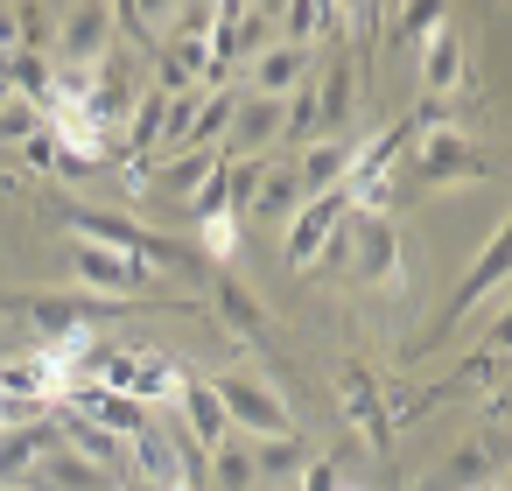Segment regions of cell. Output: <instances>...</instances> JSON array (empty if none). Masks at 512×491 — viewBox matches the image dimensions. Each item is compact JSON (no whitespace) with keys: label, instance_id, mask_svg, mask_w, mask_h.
<instances>
[{"label":"cell","instance_id":"obj_1","mask_svg":"<svg viewBox=\"0 0 512 491\" xmlns=\"http://www.w3.org/2000/svg\"><path fill=\"white\" fill-rule=\"evenodd\" d=\"M50 218H57L71 239H85V246H113V253L148 260L155 274H197V253H183L176 239H162V232H148V225H134V218H113V211H92V204H71V197H57Z\"/></svg>","mask_w":512,"mask_h":491},{"label":"cell","instance_id":"obj_2","mask_svg":"<svg viewBox=\"0 0 512 491\" xmlns=\"http://www.w3.org/2000/svg\"><path fill=\"white\" fill-rule=\"evenodd\" d=\"M211 393H218V407H225V421H232V435H253V442H274V435H295V414H288V400L260 379V372H218L211 379Z\"/></svg>","mask_w":512,"mask_h":491},{"label":"cell","instance_id":"obj_3","mask_svg":"<svg viewBox=\"0 0 512 491\" xmlns=\"http://www.w3.org/2000/svg\"><path fill=\"white\" fill-rule=\"evenodd\" d=\"M64 260H71L78 288H92V295L113 302V309H134V302H148V288H155V267L134 260V253H113V246H85V239H71Z\"/></svg>","mask_w":512,"mask_h":491},{"label":"cell","instance_id":"obj_4","mask_svg":"<svg viewBox=\"0 0 512 491\" xmlns=\"http://www.w3.org/2000/svg\"><path fill=\"white\" fill-rule=\"evenodd\" d=\"M330 393H337L344 428H358V442H365L372 456H393V421H386V386H379V372L358 365V358H337Z\"/></svg>","mask_w":512,"mask_h":491},{"label":"cell","instance_id":"obj_5","mask_svg":"<svg viewBox=\"0 0 512 491\" xmlns=\"http://www.w3.org/2000/svg\"><path fill=\"white\" fill-rule=\"evenodd\" d=\"M414 176L421 183H484L491 176V162H484V148L463 134V127H428L421 134V148H414Z\"/></svg>","mask_w":512,"mask_h":491},{"label":"cell","instance_id":"obj_6","mask_svg":"<svg viewBox=\"0 0 512 491\" xmlns=\"http://www.w3.org/2000/svg\"><path fill=\"white\" fill-rule=\"evenodd\" d=\"M113 57V8H57V71H99Z\"/></svg>","mask_w":512,"mask_h":491},{"label":"cell","instance_id":"obj_7","mask_svg":"<svg viewBox=\"0 0 512 491\" xmlns=\"http://www.w3.org/2000/svg\"><path fill=\"white\" fill-rule=\"evenodd\" d=\"M344 232H351V260L344 267H358V281H372V288H393L400 281V232H393V218L386 211H351Z\"/></svg>","mask_w":512,"mask_h":491},{"label":"cell","instance_id":"obj_8","mask_svg":"<svg viewBox=\"0 0 512 491\" xmlns=\"http://www.w3.org/2000/svg\"><path fill=\"white\" fill-rule=\"evenodd\" d=\"M344 211H351V197L344 190H323V197H302V211L288 218V239H281V253H288V267H316V253H323V239L344 225Z\"/></svg>","mask_w":512,"mask_h":491},{"label":"cell","instance_id":"obj_9","mask_svg":"<svg viewBox=\"0 0 512 491\" xmlns=\"http://www.w3.org/2000/svg\"><path fill=\"white\" fill-rule=\"evenodd\" d=\"M309 92H316V134L323 141H344V127H351V106H358V64L337 50L316 78H309Z\"/></svg>","mask_w":512,"mask_h":491},{"label":"cell","instance_id":"obj_10","mask_svg":"<svg viewBox=\"0 0 512 491\" xmlns=\"http://www.w3.org/2000/svg\"><path fill=\"white\" fill-rule=\"evenodd\" d=\"M57 414H78V421H92V428H106V435H120V442H127L134 428H148V407L127 400V393H106V386H64Z\"/></svg>","mask_w":512,"mask_h":491},{"label":"cell","instance_id":"obj_11","mask_svg":"<svg viewBox=\"0 0 512 491\" xmlns=\"http://www.w3.org/2000/svg\"><path fill=\"white\" fill-rule=\"evenodd\" d=\"M505 253H512V239H505V232H491V239L477 246L470 274L456 281V295H449V309H442V323H449V330H456L477 302H491V295H498V281H505Z\"/></svg>","mask_w":512,"mask_h":491},{"label":"cell","instance_id":"obj_12","mask_svg":"<svg viewBox=\"0 0 512 491\" xmlns=\"http://www.w3.org/2000/svg\"><path fill=\"white\" fill-rule=\"evenodd\" d=\"M302 211V176H295V155H267V169H260V183H253V204H246V218L253 225H288Z\"/></svg>","mask_w":512,"mask_h":491},{"label":"cell","instance_id":"obj_13","mask_svg":"<svg viewBox=\"0 0 512 491\" xmlns=\"http://www.w3.org/2000/svg\"><path fill=\"white\" fill-rule=\"evenodd\" d=\"M50 449H57V414H50V421H29V428H8V435H0V491H8V484H29Z\"/></svg>","mask_w":512,"mask_h":491},{"label":"cell","instance_id":"obj_14","mask_svg":"<svg viewBox=\"0 0 512 491\" xmlns=\"http://www.w3.org/2000/svg\"><path fill=\"white\" fill-rule=\"evenodd\" d=\"M309 78V50H288V43H267L253 64H246V99H288L295 85Z\"/></svg>","mask_w":512,"mask_h":491},{"label":"cell","instance_id":"obj_15","mask_svg":"<svg viewBox=\"0 0 512 491\" xmlns=\"http://www.w3.org/2000/svg\"><path fill=\"white\" fill-rule=\"evenodd\" d=\"M176 407H183V435L211 456L218 442H232V421H225V407H218V393H211V379H183V393H176Z\"/></svg>","mask_w":512,"mask_h":491},{"label":"cell","instance_id":"obj_16","mask_svg":"<svg viewBox=\"0 0 512 491\" xmlns=\"http://www.w3.org/2000/svg\"><path fill=\"white\" fill-rule=\"evenodd\" d=\"M463 85V36L449 29V22H435L428 36H421V92L428 99H449Z\"/></svg>","mask_w":512,"mask_h":491},{"label":"cell","instance_id":"obj_17","mask_svg":"<svg viewBox=\"0 0 512 491\" xmlns=\"http://www.w3.org/2000/svg\"><path fill=\"white\" fill-rule=\"evenodd\" d=\"M211 309H218V323H225L232 337H246V344L267 337V309H260V295H253L239 274H218V281H211Z\"/></svg>","mask_w":512,"mask_h":491},{"label":"cell","instance_id":"obj_18","mask_svg":"<svg viewBox=\"0 0 512 491\" xmlns=\"http://www.w3.org/2000/svg\"><path fill=\"white\" fill-rule=\"evenodd\" d=\"M274 141H281V99H239L225 155H267Z\"/></svg>","mask_w":512,"mask_h":491},{"label":"cell","instance_id":"obj_19","mask_svg":"<svg viewBox=\"0 0 512 491\" xmlns=\"http://www.w3.org/2000/svg\"><path fill=\"white\" fill-rule=\"evenodd\" d=\"M295 176H302V197H323V190H344L351 176V141H316L295 155Z\"/></svg>","mask_w":512,"mask_h":491},{"label":"cell","instance_id":"obj_20","mask_svg":"<svg viewBox=\"0 0 512 491\" xmlns=\"http://www.w3.org/2000/svg\"><path fill=\"white\" fill-rule=\"evenodd\" d=\"M183 379H190V365H176V358H162V351H134V400H141V407L176 400Z\"/></svg>","mask_w":512,"mask_h":491},{"label":"cell","instance_id":"obj_21","mask_svg":"<svg viewBox=\"0 0 512 491\" xmlns=\"http://www.w3.org/2000/svg\"><path fill=\"white\" fill-rule=\"evenodd\" d=\"M239 99H246V92H204V106H197V120H190V141H183V148H197V155H218V134H232V113H239Z\"/></svg>","mask_w":512,"mask_h":491},{"label":"cell","instance_id":"obj_22","mask_svg":"<svg viewBox=\"0 0 512 491\" xmlns=\"http://www.w3.org/2000/svg\"><path fill=\"white\" fill-rule=\"evenodd\" d=\"M498 470H491V442L477 435V442H463L442 470H435V484H449V491H477V484H491Z\"/></svg>","mask_w":512,"mask_h":491},{"label":"cell","instance_id":"obj_23","mask_svg":"<svg viewBox=\"0 0 512 491\" xmlns=\"http://www.w3.org/2000/svg\"><path fill=\"white\" fill-rule=\"evenodd\" d=\"M211 484H225V491H253L260 484V470H253V442H218L211 449Z\"/></svg>","mask_w":512,"mask_h":491},{"label":"cell","instance_id":"obj_24","mask_svg":"<svg viewBox=\"0 0 512 491\" xmlns=\"http://www.w3.org/2000/svg\"><path fill=\"white\" fill-rule=\"evenodd\" d=\"M302 463H309L302 435H274V442H253V470H260V477H288V470H302Z\"/></svg>","mask_w":512,"mask_h":491},{"label":"cell","instance_id":"obj_25","mask_svg":"<svg viewBox=\"0 0 512 491\" xmlns=\"http://www.w3.org/2000/svg\"><path fill=\"white\" fill-rule=\"evenodd\" d=\"M29 134H43V113L8 99V106H0V141H29Z\"/></svg>","mask_w":512,"mask_h":491},{"label":"cell","instance_id":"obj_26","mask_svg":"<svg viewBox=\"0 0 512 491\" xmlns=\"http://www.w3.org/2000/svg\"><path fill=\"white\" fill-rule=\"evenodd\" d=\"M239 253V218H204V260H232Z\"/></svg>","mask_w":512,"mask_h":491},{"label":"cell","instance_id":"obj_27","mask_svg":"<svg viewBox=\"0 0 512 491\" xmlns=\"http://www.w3.org/2000/svg\"><path fill=\"white\" fill-rule=\"evenodd\" d=\"M295 491H344V477H337V456H309V463L295 470Z\"/></svg>","mask_w":512,"mask_h":491},{"label":"cell","instance_id":"obj_28","mask_svg":"<svg viewBox=\"0 0 512 491\" xmlns=\"http://www.w3.org/2000/svg\"><path fill=\"white\" fill-rule=\"evenodd\" d=\"M8 491H36V484H8Z\"/></svg>","mask_w":512,"mask_h":491},{"label":"cell","instance_id":"obj_29","mask_svg":"<svg viewBox=\"0 0 512 491\" xmlns=\"http://www.w3.org/2000/svg\"><path fill=\"white\" fill-rule=\"evenodd\" d=\"M344 491H358V484H344Z\"/></svg>","mask_w":512,"mask_h":491}]
</instances>
